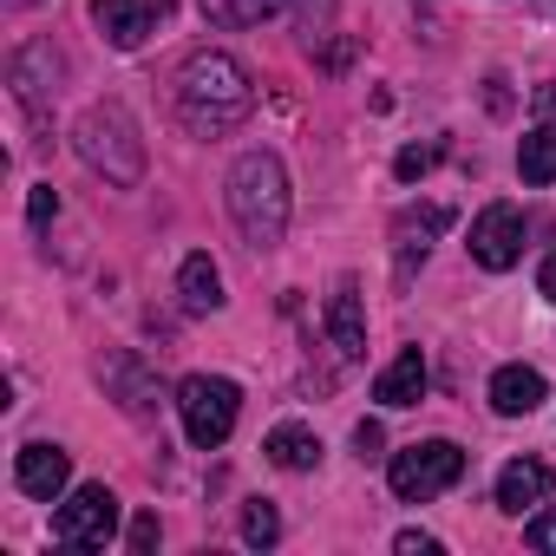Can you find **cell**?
Returning a JSON list of instances; mask_svg holds the SVG:
<instances>
[{"instance_id": "1", "label": "cell", "mask_w": 556, "mask_h": 556, "mask_svg": "<svg viewBox=\"0 0 556 556\" xmlns=\"http://www.w3.org/2000/svg\"><path fill=\"white\" fill-rule=\"evenodd\" d=\"M255 112V79L236 53H190L177 73V118L197 138H223Z\"/></svg>"}, {"instance_id": "2", "label": "cell", "mask_w": 556, "mask_h": 556, "mask_svg": "<svg viewBox=\"0 0 556 556\" xmlns=\"http://www.w3.org/2000/svg\"><path fill=\"white\" fill-rule=\"evenodd\" d=\"M289 210H295V197H289L282 157L275 151H242L236 170H229V216H236L242 242L249 249H275L289 236Z\"/></svg>"}, {"instance_id": "3", "label": "cell", "mask_w": 556, "mask_h": 556, "mask_svg": "<svg viewBox=\"0 0 556 556\" xmlns=\"http://www.w3.org/2000/svg\"><path fill=\"white\" fill-rule=\"evenodd\" d=\"M73 144H79V157H86L105 184H118V190H131V184L144 177V138H138L131 112H125V105H112V99L79 112Z\"/></svg>"}, {"instance_id": "4", "label": "cell", "mask_w": 556, "mask_h": 556, "mask_svg": "<svg viewBox=\"0 0 556 556\" xmlns=\"http://www.w3.org/2000/svg\"><path fill=\"white\" fill-rule=\"evenodd\" d=\"M236 413H242V387L223 374H190L177 387V419H184V439L197 452H216L236 432Z\"/></svg>"}, {"instance_id": "5", "label": "cell", "mask_w": 556, "mask_h": 556, "mask_svg": "<svg viewBox=\"0 0 556 556\" xmlns=\"http://www.w3.org/2000/svg\"><path fill=\"white\" fill-rule=\"evenodd\" d=\"M387 478H393V497L400 504H426V497H439V491H452L465 478V452L452 439H419V445L393 452Z\"/></svg>"}, {"instance_id": "6", "label": "cell", "mask_w": 556, "mask_h": 556, "mask_svg": "<svg viewBox=\"0 0 556 556\" xmlns=\"http://www.w3.org/2000/svg\"><path fill=\"white\" fill-rule=\"evenodd\" d=\"M112 530H118V497H112L105 484H79V491L53 510V536H60L66 549H105Z\"/></svg>"}, {"instance_id": "7", "label": "cell", "mask_w": 556, "mask_h": 556, "mask_svg": "<svg viewBox=\"0 0 556 556\" xmlns=\"http://www.w3.org/2000/svg\"><path fill=\"white\" fill-rule=\"evenodd\" d=\"M517 255H523V210L517 203H484L478 223H471V262L504 275Z\"/></svg>"}, {"instance_id": "8", "label": "cell", "mask_w": 556, "mask_h": 556, "mask_svg": "<svg viewBox=\"0 0 556 556\" xmlns=\"http://www.w3.org/2000/svg\"><path fill=\"white\" fill-rule=\"evenodd\" d=\"M164 21H170V0H92V27H99L118 53L144 47Z\"/></svg>"}, {"instance_id": "9", "label": "cell", "mask_w": 556, "mask_h": 556, "mask_svg": "<svg viewBox=\"0 0 556 556\" xmlns=\"http://www.w3.org/2000/svg\"><path fill=\"white\" fill-rule=\"evenodd\" d=\"M99 380L112 387V400H118L131 419H151V413H157V400H164L138 354H105V361H99Z\"/></svg>"}, {"instance_id": "10", "label": "cell", "mask_w": 556, "mask_h": 556, "mask_svg": "<svg viewBox=\"0 0 556 556\" xmlns=\"http://www.w3.org/2000/svg\"><path fill=\"white\" fill-rule=\"evenodd\" d=\"M66 478H73V458H66L60 445H21V458H14V484H21L27 497L53 504V497L66 491Z\"/></svg>"}, {"instance_id": "11", "label": "cell", "mask_w": 556, "mask_h": 556, "mask_svg": "<svg viewBox=\"0 0 556 556\" xmlns=\"http://www.w3.org/2000/svg\"><path fill=\"white\" fill-rule=\"evenodd\" d=\"M549 491H556V471H549L543 458H510V465L497 471V510H510V517L536 510Z\"/></svg>"}, {"instance_id": "12", "label": "cell", "mask_w": 556, "mask_h": 556, "mask_svg": "<svg viewBox=\"0 0 556 556\" xmlns=\"http://www.w3.org/2000/svg\"><path fill=\"white\" fill-rule=\"evenodd\" d=\"M426 380H432L426 354H419V348H400V354L380 367L374 400H380V406H393V413H400V406H419V400H426Z\"/></svg>"}, {"instance_id": "13", "label": "cell", "mask_w": 556, "mask_h": 556, "mask_svg": "<svg viewBox=\"0 0 556 556\" xmlns=\"http://www.w3.org/2000/svg\"><path fill=\"white\" fill-rule=\"evenodd\" d=\"M328 341L341 361H361L367 354V308H361V282H341L328 295Z\"/></svg>"}, {"instance_id": "14", "label": "cell", "mask_w": 556, "mask_h": 556, "mask_svg": "<svg viewBox=\"0 0 556 556\" xmlns=\"http://www.w3.org/2000/svg\"><path fill=\"white\" fill-rule=\"evenodd\" d=\"M549 400V380L536 374V367H497L491 374V406L504 413V419H523V413H536Z\"/></svg>"}, {"instance_id": "15", "label": "cell", "mask_w": 556, "mask_h": 556, "mask_svg": "<svg viewBox=\"0 0 556 556\" xmlns=\"http://www.w3.org/2000/svg\"><path fill=\"white\" fill-rule=\"evenodd\" d=\"M177 302L190 308V315H216L223 308V275H216V262L197 249V255H184V268H177Z\"/></svg>"}, {"instance_id": "16", "label": "cell", "mask_w": 556, "mask_h": 556, "mask_svg": "<svg viewBox=\"0 0 556 556\" xmlns=\"http://www.w3.org/2000/svg\"><path fill=\"white\" fill-rule=\"evenodd\" d=\"M262 452H268V465H282V471H315L321 465V439L308 432V426H295V419H282L268 439H262Z\"/></svg>"}, {"instance_id": "17", "label": "cell", "mask_w": 556, "mask_h": 556, "mask_svg": "<svg viewBox=\"0 0 556 556\" xmlns=\"http://www.w3.org/2000/svg\"><path fill=\"white\" fill-rule=\"evenodd\" d=\"M53 73H60L53 47H21V53H14V99H21L27 112H40V99L53 92Z\"/></svg>"}, {"instance_id": "18", "label": "cell", "mask_w": 556, "mask_h": 556, "mask_svg": "<svg viewBox=\"0 0 556 556\" xmlns=\"http://www.w3.org/2000/svg\"><path fill=\"white\" fill-rule=\"evenodd\" d=\"M445 223H452V210H445V203H426V210H400V223H393V236H400V262H413V255L426 262V242H432Z\"/></svg>"}, {"instance_id": "19", "label": "cell", "mask_w": 556, "mask_h": 556, "mask_svg": "<svg viewBox=\"0 0 556 556\" xmlns=\"http://www.w3.org/2000/svg\"><path fill=\"white\" fill-rule=\"evenodd\" d=\"M517 177H523V184H556V125L523 131V144H517Z\"/></svg>"}, {"instance_id": "20", "label": "cell", "mask_w": 556, "mask_h": 556, "mask_svg": "<svg viewBox=\"0 0 556 556\" xmlns=\"http://www.w3.org/2000/svg\"><path fill=\"white\" fill-rule=\"evenodd\" d=\"M203 14L216 27H262L268 14H282V0H203Z\"/></svg>"}, {"instance_id": "21", "label": "cell", "mask_w": 556, "mask_h": 556, "mask_svg": "<svg viewBox=\"0 0 556 556\" xmlns=\"http://www.w3.org/2000/svg\"><path fill=\"white\" fill-rule=\"evenodd\" d=\"M275 536H282V517H275V504L255 497V504L242 510V543H249V549H268Z\"/></svg>"}, {"instance_id": "22", "label": "cell", "mask_w": 556, "mask_h": 556, "mask_svg": "<svg viewBox=\"0 0 556 556\" xmlns=\"http://www.w3.org/2000/svg\"><path fill=\"white\" fill-rule=\"evenodd\" d=\"M523 543H530V549H556V504L523 523Z\"/></svg>"}, {"instance_id": "23", "label": "cell", "mask_w": 556, "mask_h": 556, "mask_svg": "<svg viewBox=\"0 0 556 556\" xmlns=\"http://www.w3.org/2000/svg\"><path fill=\"white\" fill-rule=\"evenodd\" d=\"M354 452H361V465H374V458L387 452V432H380L374 419H361V426H354Z\"/></svg>"}, {"instance_id": "24", "label": "cell", "mask_w": 556, "mask_h": 556, "mask_svg": "<svg viewBox=\"0 0 556 556\" xmlns=\"http://www.w3.org/2000/svg\"><path fill=\"white\" fill-rule=\"evenodd\" d=\"M27 216H34V229H47V223L60 216V197H53V184H40V190L27 197Z\"/></svg>"}, {"instance_id": "25", "label": "cell", "mask_w": 556, "mask_h": 556, "mask_svg": "<svg viewBox=\"0 0 556 556\" xmlns=\"http://www.w3.org/2000/svg\"><path fill=\"white\" fill-rule=\"evenodd\" d=\"M393 549H400V556H439V536H426V530H400Z\"/></svg>"}, {"instance_id": "26", "label": "cell", "mask_w": 556, "mask_h": 556, "mask_svg": "<svg viewBox=\"0 0 556 556\" xmlns=\"http://www.w3.org/2000/svg\"><path fill=\"white\" fill-rule=\"evenodd\" d=\"M393 170H400V184H413V177H426V170H432V151H419V144H413V151H400V164H393Z\"/></svg>"}, {"instance_id": "27", "label": "cell", "mask_w": 556, "mask_h": 556, "mask_svg": "<svg viewBox=\"0 0 556 556\" xmlns=\"http://www.w3.org/2000/svg\"><path fill=\"white\" fill-rule=\"evenodd\" d=\"M131 549H138V556H151V549H157V517H151V510L131 523Z\"/></svg>"}, {"instance_id": "28", "label": "cell", "mask_w": 556, "mask_h": 556, "mask_svg": "<svg viewBox=\"0 0 556 556\" xmlns=\"http://www.w3.org/2000/svg\"><path fill=\"white\" fill-rule=\"evenodd\" d=\"M536 295H543V302H556V249L536 262Z\"/></svg>"}, {"instance_id": "29", "label": "cell", "mask_w": 556, "mask_h": 556, "mask_svg": "<svg viewBox=\"0 0 556 556\" xmlns=\"http://www.w3.org/2000/svg\"><path fill=\"white\" fill-rule=\"evenodd\" d=\"M536 112H543V118L556 112V86H543V92H536Z\"/></svg>"}, {"instance_id": "30", "label": "cell", "mask_w": 556, "mask_h": 556, "mask_svg": "<svg viewBox=\"0 0 556 556\" xmlns=\"http://www.w3.org/2000/svg\"><path fill=\"white\" fill-rule=\"evenodd\" d=\"M14 8H27V0H14Z\"/></svg>"}]
</instances>
